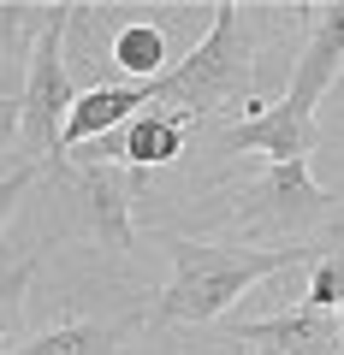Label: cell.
I'll return each mask as SVG.
<instances>
[{"label":"cell","instance_id":"obj_1","mask_svg":"<svg viewBox=\"0 0 344 355\" xmlns=\"http://www.w3.org/2000/svg\"><path fill=\"white\" fill-rule=\"evenodd\" d=\"M309 249H220V243L179 237L172 243V284L154 296V320L166 326H202L220 320L249 284L285 272L291 261H303Z\"/></svg>","mask_w":344,"mask_h":355},{"label":"cell","instance_id":"obj_2","mask_svg":"<svg viewBox=\"0 0 344 355\" xmlns=\"http://www.w3.org/2000/svg\"><path fill=\"white\" fill-rule=\"evenodd\" d=\"M243 89H249V36H243V6L220 0L214 6V30L196 42L184 60H172L161 77H154V101L166 113L179 119H202L226 101H243Z\"/></svg>","mask_w":344,"mask_h":355},{"label":"cell","instance_id":"obj_3","mask_svg":"<svg viewBox=\"0 0 344 355\" xmlns=\"http://www.w3.org/2000/svg\"><path fill=\"white\" fill-rule=\"evenodd\" d=\"M72 12H77V6H48V18H42V42H36V53H30V83H24V95H18V107H24L30 154H42V160H48L60 178H65L60 130H65V113L77 107V89H72L65 60H60V42H65Z\"/></svg>","mask_w":344,"mask_h":355},{"label":"cell","instance_id":"obj_4","mask_svg":"<svg viewBox=\"0 0 344 355\" xmlns=\"http://www.w3.org/2000/svg\"><path fill=\"white\" fill-rule=\"evenodd\" d=\"M332 202H338V196L320 190L315 178H309V160H291V166H268V178L243 190L238 219H249V225L297 231V225H315V219H327Z\"/></svg>","mask_w":344,"mask_h":355},{"label":"cell","instance_id":"obj_5","mask_svg":"<svg viewBox=\"0 0 344 355\" xmlns=\"http://www.w3.org/2000/svg\"><path fill=\"white\" fill-rule=\"evenodd\" d=\"M315 113H297L291 101H273V107H255L243 125H231L226 137V154H268V166H291V160H309L315 148Z\"/></svg>","mask_w":344,"mask_h":355},{"label":"cell","instance_id":"obj_6","mask_svg":"<svg viewBox=\"0 0 344 355\" xmlns=\"http://www.w3.org/2000/svg\"><path fill=\"white\" fill-rule=\"evenodd\" d=\"M142 172H119V166L95 160L77 172V214L90 225L95 243H107L113 254H131V196H137Z\"/></svg>","mask_w":344,"mask_h":355},{"label":"cell","instance_id":"obj_7","mask_svg":"<svg viewBox=\"0 0 344 355\" xmlns=\"http://www.w3.org/2000/svg\"><path fill=\"white\" fill-rule=\"evenodd\" d=\"M154 101V77L149 83H95L77 95V107L65 113V130H60V154L83 148V142L107 137L113 125H125V119H137V107Z\"/></svg>","mask_w":344,"mask_h":355},{"label":"cell","instance_id":"obj_8","mask_svg":"<svg viewBox=\"0 0 344 355\" xmlns=\"http://www.w3.org/2000/svg\"><path fill=\"white\" fill-rule=\"evenodd\" d=\"M238 343H249L255 355H332L338 349V314H315V308H291L273 320H249L238 326Z\"/></svg>","mask_w":344,"mask_h":355},{"label":"cell","instance_id":"obj_9","mask_svg":"<svg viewBox=\"0 0 344 355\" xmlns=\"http://www.w3.org/2000/svg\"><path fill=\"white\" fill-rule=\"evenodd\" d=\"M344 65V0H332L327 12H320L315 36H309L303 60L291 65V89H285V101L297 107V113H315V101L332 89V77H338Z\"/></svg>","mask_w":344,"mask_h":355},{"label":"cell","instance_id":"obj_10","mask_svg":"<svg viewBox=\"0 0 344 355\" xmlns=\"http://www.w3.org/2000/svg\"><path fill=\"white\" fill-rule=\"evenodd\" d=\"M119 154L131 160V172H149V166L179 160V154H184V119H172V113H137L125 125Z\"/></svg>","mask_w":344,"mask_h":355},{"label":"cell","instance_id":"obj_11","mask_svg":"<svg viewBox=\"0 0 344 355\" xmlns=\"http://www.w3.org/2000/svg\"><path fill=\"white\" fill-rule=\"evenodd\" d=\"M119 349V331L113 326H90V320H77V326H54L42 338L18 343L13 355H113Z\"/></svg>","mask_w":344,"mask_h":355},{"label":"cell","instance_id":"obj_12","mask_svg":"<svg viewBox=\"0 0 344 355\" xmlns=\"http://www.w3.org/2000/svg\"><path fill=\"white\" fill-rule=\"evenodd\" d=\"M113 65H125L137 83L161 77V71H166V36H161L154 24H131V30H119V42H113Z\"/></svg>","mask_w":344,"mask_h":355},{"label":"cell","instance_id":"obj_13","mask_svg":"<svg viewBox=\"0 0 344 355\" xmlns=\"http://www.w3.org/2000/svg\"><path fill=\"white\" fill-rule=\"evenodd\" d=\"M303 308H315V314H338L344 308V254H320L315 261L309 291H303Z\"/></svg>","mask_w":344,"mask_h":355},{"label":"cell","instance_id":"obj_14","mask_svg":"<svg viewBox=\"0 0 344 355\" xmlns=\"http://www.w3.org/2000/svg\"><path fill=\"white\" fill-rule=\"evenodd\" d=\"M30 279H36V254H24L18 266H6V272H0V338L18 326V308H24Z\"/></svg>","mask_w":344,"mask_h":355},{"label":"cell","instance_id":"obj_15","mask_svg":"<svg viewBox=\"0 0 344 355\" xmlns=\"http://www.w3.org/2000/svg\"><path fill=\"white\" fill-rule=\"evenodd\" d=\"M36 178H42V166H36V160H30V166H18V172H0V225L13 219V207L30 196V184H36Z\"/></svg>","mask_w":344,"mask_h":355},{"label":"cell","instance_id":"obj_16","mask_svg":"<svg viewBox=\"0 0 344 355\" xmlns=\"http://www.w3.org/2000/svg\"><path fill=\"white\" fill-rule=\"evenodd\" d=\"M18 130H24V107H18L13 95H0V142H13Z\"/></svg>","mask_w":344,"mask_h":355},{"label":"cell","instance_id":"obj_17","mask_svg":"<svg viewBox=\"0 0 344 355\" xmlns=\"http://www.w3.org/2000/svg\"><path fill=\"white\" fill-rule=\"evenodd\" d=\"M338 338H344V308H338Z\"/></svg>","mask_w":344,"mask_h":355}]
</instances>
